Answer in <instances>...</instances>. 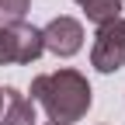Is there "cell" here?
Listing matches in <instances>:
<instances>
[{"instance_id":"obj_6","label":"cell","mask_w":125,"mask_h":125,"mask_svg":"<svg viewBox=\"0 0 125 125\" xmlns=\"http://www.w3.org/2000/svg\"><path fill=\"white\" fill-rule=\"evenodd\" d=\"M83 14H87V21H94L101 28L108 21L122 18V0H90V4H83Z\"/></svg>"},{"instance_id":"obj_8","label":"cell","mask_w":125,"mask_h":125,"mask_svg":"<svg viewBox=\"0 0 125 125\" xmlns=\"http://www.w3.org/2000/svg\"><path fill=\"white\" fill-rule=\"evenodd\" d=\"M76 4H80V7H83V4H90V0H76Z\"/></svg>"},{"instance_id":"obj_10","label":"cell","mask_w":125,"mask_h":125,"mask_svg":"<svg viewBox=\"0 0 125 125\" xmlns=\"http://www.w3.org/2000/svg\"><path fill=\"white\" fill-rule=\"evenodd\" d=\"M45 125H52V122H45Z\"/></svg>"},{"instance_id":"obj_3","label":"cell","mask_w":125,"mask_h":125,"mask_svg":"<svg viewBox=\"0 0 125 125\" xmlns=\"http://www.w3.org/2000/svg\"><path fill=\"white\" fill-rule=\"evenodd\" d=\"M90 66L97 73H118L125 66V18L97 28L94 49H90Z\"/></svg>"},{"instance_id":"obj_7","label":"cell","mask_w":125,"mask_h":125,"mask_svg":"<svg viewBox=\"0 0 125 125\" xmlns=\"http://www.w3.org/2000/svg\"><path fill=\"white\" fill-rule=\"evenodd\" d=\"M31 7V0H0V28L7 24H21L24 14Z\"/></svg>"},{"instance_id":"obj_9","label":"cell","mask_w":125,"mask_h":125,"mask_svg":"<svg viewBox=\"0 0 125 125\" xmlns=\"http://www.w3.org/2000/svg\"><path fill=\"white\" fill-rule=\"evenodd\" d=\"M0 101H4V87H0Z\"/></svg>"},{"instance_id":"obj_5","label":"cell","mask_w":125,"mask_h":125,"mask_svg":"<svg viewBox=\"0 0 125 125\" xmlns=\"http://www.w3.org/2000/svg\"><path fill=\"white\" fill-rule=\"evenodd\" d=\"M0 125H35V104H31L18 87H4Z\"/></svg>"},{"instance_id":"obj_4","label":"cell","mask_w":125,"mask_h":125,"mask_svg":"<svg viewBox=\"0 0 125 125\" xmlns=\"http://www.w3.org/2000/svg\"><path fill=\"white\" fill-rule=\"evenodd\" d=\"M42 45H45V52H52L59 59H70V56L80 52V45H83V24L76 18L59 14V18H52L42 28Z\"/></svg>"},{"instance_id":"obj_1","label":"cell","mask_w":125,"mask_h":125,"mask_svg":"<svg viewBox=\"0 0 125 125\" xmlns=\"http://www.w3.org/2000/svg\"><path fill=\"white\" fill-rule=\"evenodd\" d=\"M31 101H38L45 108L52 125H70L80 122L90 111V83L80 70H56L42 73L31 80Z\"/></svg>"},{"instance_id":"obj_2","label":"cell","mask_w":125,"mask_h":125,"mask_svg":"<svg viewBox=\"0 0 125 125\" xmlns=\"http://www.w3.org/2000/svg\"><path fill=\"white\" fill-rule=\"evenodd\" d=\"M42 52H45L42 28L24 24V21L0 28V66H7V62H21V66H28V62H35Z\"/></svg>"}]
</instances>
